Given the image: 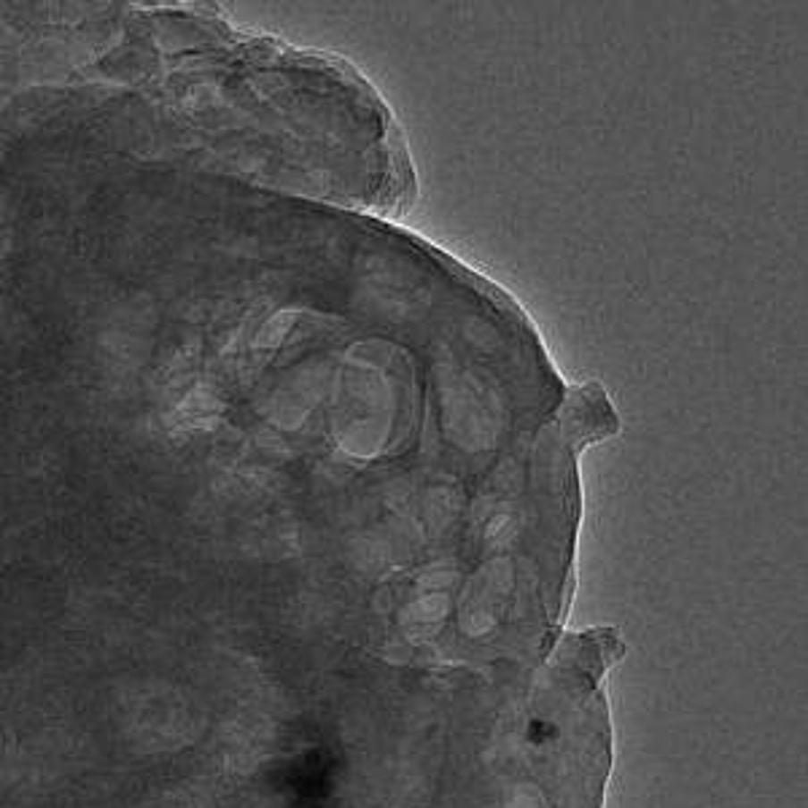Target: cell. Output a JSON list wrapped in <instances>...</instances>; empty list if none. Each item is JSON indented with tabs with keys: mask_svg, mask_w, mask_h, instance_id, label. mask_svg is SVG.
Here are the masks:
<instances>
[{
	"mask_svg": "<svg viewBox=\"0 0 808 808\" xmlns=\"http://www.w3.org/2000/svg\"><path fill=\"white\" fill-rule=\"evenodd\" d=\"M528 736H531L534 744H544V738L555 736V728H552V725H544V722H534L531 730H528Z\"/></svg>",
	"mask_w": 808,
	"mask_h": 808,
	"instance_id": "cell-1",
	"label": "cell"
}]
</instances>
